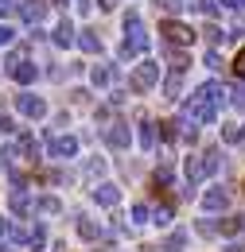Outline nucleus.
<instances>
[{
    "instance_id": "1",
    "label": "nucleus",
    "mask_w": 245,
    "mask_h": 252,
    "mask_svg": "<svg viewBox=\"0 0 245 252\" xmlns=\"http://www.w3.org/2000/svg\"><path fill=\"white\" fill-rule=\"evenodd\" d=\"M148 51V32L140 24V12L128 8L124 12V47H121V59H132V55H144Z\"/></svg>"
},
{
    "instance_id": "2",
    "label": "nucleus",
    "mask_w": 245,
    "mask_h": 252,
    "mask_svg": "<svg viewBox=\"0 0 245 252\" xmlns=\"http://www.w3.org/2000/svg\"><path fill=\"white\" fill-rule=\"evenodd\" d=\"M214 117H218V105L210 101L206 94H191L187 97V105H183V125H214Z\"/></svg>"
},
{
    "instance_id": "3",
    "label": "nucleus",
    "mask_w": 245,
    "mask_h": 252,
    "mask_svg": "<svg viewBox=\"0 0 245 252\" xmlns=\"http://www.w3.org/2000/svg\"><path fill=\"white\" fill-rule=\"evenodd\" d=\"M218 163H222V159H218L214 148H210V152H199V156H187V183L199 187L203 179H210L218 171Z\"/></svg>"
},
{
    "instance_id": "4",
    "label": "nucleus",
    "mask_w": 245,
    "mask_h": 252,
    "mask_svg": "<svg viewBox=\"0 0 245 252\" xmlns=\"http://www.w3.org/2000/svg\"><path fill=\"white\" fill-rule=\"evenodd\" d=\"M8 241H12L16 249H24V252H43V229L31 225V221H20V225L8 229Z\"/></svg>"
},
{
    "instance_id": "5",
    "label": "nucleus",
    "mask_w": 245,
    "mask_h": 252,
    "mask_svg": "<svg viewBox=\"0 0 245 252\" xmlns=\"http://www.w3.org/2000/svg\"><path fill=\"white\" fill-rule=\"evenodd\" d=\"M4 74H8L12 82H24V86H28V82H35V78H39V66H31L24 51H12V55L4 59Z\"/></svg>"
},
{
    "instance_id": "6",
    "label": "nucleus",
    "mask_w": 245,
    "mask_h": 252,
    "mask_svg": "<svg viewBox=\"0 0 245 252\" xmlns=\"http://www.w3.org/2000/svg\"><path fill=\"white\" fill-rule=\"evenodd\" d=\"M156 82H160V66H156V63H140L136 70H132V78H128L132 94H148Z\"/></svg>"
},
{
    "instance_id": "7",
    "label": "nucleus",
    "mask_w": 245,
    "mask_h": 252,
    "mask_svg": "<svg viewBox=\"0 0 245 252\" xmlns=\"http://www.w3.org/2000/svg\"><path fill=\"white\" fill-rule=\"evenodd\" d=\"M163 39L171 43V47H187L191 39H195V28H187V24H179V20H163Z\"/></svg>"
},
{
    "instance_id": "8",
    "label": "nucleus",
    "mask_w": 245,
    "mask_h": 252,
    "mask_svg": "<svg viewBox=\"0 0 245 252\" xmlns=\"http://www.w3.org/2000/svg\"><path fill=\"white\" fill-rule=\"evenodd\" d=\"M16 109H20V117H31V121L47 117V101L35 94H16Z\"/></svg>"
},
{
    "instance_id": "9",
    "label": "nucleus",
    "mask_w": 245,
    "mask_h": 252,
    "mask_svg": "<svg viewBox=\"0 0 245 252\" xmlns=\"http://www.w3.org/2000/svg\"><path fill=\"white\" fill-rule=\"evenodd\" d=\"M47 152L55 159H70V156H78V140L74 136H55V140L47 136Z\"/></svg>"
},
{
    "instance_id": "10",
    "label": "nucleus",
    "mask_w": 245,
    "mask_h": 252,
    "mask_svg": "<svg viewBox=\"0 0 245 252\" xmlns=\"http://www.w3.org/2000/svg\"><path fill=\"white\" fill-rule=\"evenodd\" d=\"M230 206V190H222V187H210L206 194H203V214H222Z\"/></svg>"
},
{
    "instance_id": "11",
    "label": "nucleus",
    "mask_w": 245,
    "mask_h": 252,
    "mask_svg": "<svg viewBox=\"0 0 245 252\" xmlns=\"http://www.w3.org/2000/svg\"><path fill=\"white\" fill-rule=\"evenodd\" d=\"M8 202H12V214H20V218L35 214V198H31L24 187H16V190H12V198H8Z\"/></svg>"
},
{
    "instance_id": "12",
    "label": "nucleus",
    "mask_w": 245,
    "mask_h": 252,
    "mask_svg": "<svg viewBox=\"0 0 245 252\" xmlns=\"http://www.w3.org/2000/svg\"><path fill=\"white\" fill-rule=\"evenodd\" d=\"M93 202L105 206V210H113V206L121 202V190L113 187V183H101V187H93Z\"/></svg>"
},
{
    "instance_id": "13",
    "label": "nucleus",
    "mask_w": 245,
    "mask_h": 252,
    "mask_svg": "<svg viewBox=\"0 0 245 252\" xmlns=\"http://www.w3.org/2000/svg\"><path fill=\"white\" fill-rule=\"evenodd\" d=\"M43 8H47L43 0H20V4H16V12H20L24 24H39V20H43Z\"/></svg>"
},
{
    "instance_id": "14",
    "label": "nucleus",
    "mask_w": 245,
    "mask_h": 252,
    "mask_svg": "<svg viewBox=\"0 0 245 252\" xmlns=\"http://www.w3.org/2000/svg\"><path fill=\"white\" fill-rule=\"evenodd\" d=\"M105 144L117 148V152H124V148H128V128L113 121V128H105Z\"/></svg>"
},
{
    "instance_id": "15",
    "label": "nucleus",
    "mask_w": 245,
    "mask_h": 252,
    "mask_svg": "<svg viewBox=\"0 0 245 252\" xmlns=\"http://www.w3.org/2000/svg\"><path fill=\"white\" fill-rule=\"evenodd\" d=\"M12 152H16V159H39V144H35V136H20L12 144Z\"/></svg>"
},
{
    "instance_id": "16",
    "label": "nucleus",
    "mask_w": 245,
    "mask_h": 252,
    "mask_svg": "<svg viewBox=\"0 0 245 252\" xmlns=\"http://www.w3.org/2000/svg\"><path fill=\"white\" fill-rule=\"evenodd\" d=\"M51 39H55V47H74V28H70V20H59Z\"/></svg>"
},
{
    "instance_id": "17",
    "label": "nucleus",
    "mask_w": 245,
    "mask_h": 252,
    "mask_svg": "<svg viewBox=\"0 0 245 252\" xmlns=\"http://www.w3.org/2000/svg\"><path fill=\"white\" fill-rule=\"evenodd\" d=\"M136 144H140L144 152H152V148H156V125H152V121H140V132H136Z\"/></svg>"
},
{
    "instance_id": "18",
    "label": "nucleus",
    "mask_w": 245,
    "mask_h": 252,
    "mask_svg": "<svg viewBox=\"0 0 245 252\" xmlns=\"http://www.w3.org/2000/svg\"><path fill=\"white\" fill-rule=\"evenodd\" d=\"M78 237H82V241H97V237H101V229H97L86 214H78Z\"/></svg>"
},
{
    "instance_id": "19",
    "label": "nucleus",
    "mask_w": 245,
    "mask_h": 252,
    "mask_svg": "<svg viewBox=\"0 0 245 252\" xmlns=\"http://www.w3.org/2000/svg\"><path fill=\"white\" fill-rule=\"evenodd\" d=\"M74 43H78V47H82L86 55H97V51H101V39H97L93 32H82V35H74Z\"/></svg>"
},
{
    "instance_id": "20",
    "label": "nucleus",
    "mask_w": 245,
    "mask_h": 252,
    "mask_svg": "<svg viewBox=\"0 0 245 252\" xmlns=\"http://www.w3.org/2000/svg\"><path fill=\"white\" fill-rule=\"evenodd\" d=\"M199 94H206L214 105H222V101H226V86H222V82H203V86H199Z\"/></svg>"
},
{
    "instance_id": "21",
    "label": "nucleus",
    "mask_w": 245,
    "mask_h": 252,
    "mask_svg": "<svg viewBox=\"0 0 245 252\" xmlns=\"http://www.w3.org/2000/svg\"><path fill=\"white\" fill-rule=\"evenodd\" d=\"M163 94L171 97V101L183 94V74H179V70H171V74H167V82H163Z\"/></svg>"
},
{
    "instance_id": "22",
    "label": "nucleus",
    "mask_w": 245,
    "mask_h": 252,
    "mask_svg": "<svg viewBox=\"0 0 245 252\" xmlns=\"http://www.w3.org/2000/svg\"><path fill=\"white\" fill-rule=\"evenodd\" d=\"M226 101H230L234 113H245V86H230V90H226Z\"/></svg>"
},
{
    "instance_id": "23",
    "label": "nucleus",
    "mask_w": 245,
    "mask_h": 252,
    "mask_svg": "<svg viewBox=\"0 0 245 252\" xmlns=\"http://www.w3.org/2000/svg\"><path fill=\"white\" fill-rule=\"evenodd\" d=\"M183 245H187V233H183V229H175V233L163 241V252H183Z\"/></svg>"
},
{
    "instance_id": "24",
    "label": "nucleus",
    "mask_w": 245,
    "mask_h": 252,
    "mask_svg": "<svg viewBox=\"0 0 245 252\" xmlns=\"http://www.w3.org/2000/svg\"><path fill=\"white\" fill-rule=\"evenodd\" d=\"M167 63H171V70H179V74H183L187 66H191V59H187V55H183V47H179V51L171 47V51H167Z\"/></svg>"
},
{
    "instance_id": "25",
    "label": "nucleus",
    "mask_w": 245,
    "mask_h": 252,
    "mask_svg": "<svg viewBox=\"0 0 245 252\" xmlns=\"http://www.w3.org/2000/svg\"><path fill=\"white\" fill-rule=\"evenodd\" d=\"M222 140H226V144H242L245 140V125H226L222 128Z\"/></svg>"
},
{
    "instance_id": "26",
    "label": "nucleus",
    "mask_w": 245,
    "mask_h": 252,
    "mask_svg": "<svg viewBox=\"0 0 245 252\" xmlns=\"http://www.w3.org/2000/svg\"><path fill=\"white\" fill-rule=\"evenodd\" d=\"M35 210H39V214H62V202L47 194V198H39V202H35Z\"/></svg>"
},
{
    "instance_id": "27",
    "label": "nucleus",
    "mask_w": 245,
    "mask_h": 252,
    "mask_svg": "<svg viewBox=\"0 0 245 252\" xmlns=\"http://www.w3.org/2000/svg\"><path fill=\"white\" fill-rule=\"evenodd\" d=\"M160 136H163L167 144H175V140H183V128H175V121H163V125H160Z\"/></svg>"
},
{
    "instance_id": "28",
    "label": "nucleus",
    "mask_w": 245,
    "mask_h": 252,
    "mask_svg": "<svg viewBox=\"0 0 245 252\" xmlns=\"http://www.w3.org/2000/svg\"><path fill=\"white\" fill-rule=\"evenodd\" d=\"M245 225H242V218H226V221H218V233H226V237H238Z\"/></svg>"
},
{
    "instance_id": "29",
    "label": "nucleus",
    "mask_w": 245,
    "mask_h": 252,
    "mask_svg": "<svg viewBox=\"0 0 245 252\" xmlns=\"http://www.w3.org/2000/svg\"><path fill=\"white\" fill-rule=\"evenodd\" d=\"M191 4H195L206 20H214V16H218V0H191Z\"/></svg>"
},
{
    "instance_id": "30",
    "label": "nucleus",
    "mask_w": 245,
    "mask_h": 252,
    "mask_svg": "<svg viewBox=\"0 0 245 252\" xmlns=\"http://www.w3.org/2000/svg\"><path fill=\"white\" fill-rule=\"evenodd\" d=\"M109 78H113V70H109V66H93V86H101V90H105V86H109Z\"/></svg>"
},
{
    "instance_id": "31",
    "label": "nucleus",
    "mask_w": 245,
    "mask_h": 252,
    "mask_svg": "<svg viewBox=\"0 0 245 252\" xmlns=\"http://www.w3.org/2000/svg\"><path fill=\"white\" fill-rule=\"evenodd\" d=\"M203 39H206L210 47H218V43H222V28H218V24H206V28H203Z\"/></svg>"
},
{
    "instance_id": "32",
    "label": "nucleus",
    "mask_w": 245,
    "mask_h": 252,
    "mask_svg": "<svg viewBox=\"0 0 245 252\" xmlns=\"http://www.w3.org/2000/svg\"><path fill=\"white\" fill-rule=\"evenodd\" d=\"M230 70H234L238 78H245V47L238 51V55H234V63H230Z\"/></svg>"
},
{
    "instance_id": "33",
    "label": "nucleus",
    "mask_w": 245,
    "mask_h": 252,
    "mask_svg": "<svg viewBox=\"0 0 245 252\" xmlns=\"http://www.w3.org/2000/svg\"><path fill=\"white\" fill-rule=\"evenodd\" d=\"M148 218H152V210H148V206H136V210H132V225H144Z\"/></svg>"
},
{
    "instance_id": "34",
    "label": "nucleus",
    "mask_w": 245,
    "mask_h": 252,
    "mask_svg": "<svg viewBox=\"0 0 245 252\" xmlns=\"http://www.w3.org/2000/svg\"><path fill=\"white\" fill-rule=\"evenodd\" d=\"M101 171H105V159H90V163H86V175H90V179H97Z\"/></svg>"
},
{
    "instance_id": "35",
    "label": "nucleus",
    "mask_w": 245,
    "mask_h": 252,
    "mask_svg": "<svg viewBox=\"0 0 245 252\" xmlns=\"http://www.w3.org/2000/svg\"><path fill=\"white\" fill-rule=\"evenodd\" d=\"M195 229H199V233H203V237H210V233H218V221H199V225H195Z\"/></svg>"
},
{
    "instance_id": "36",
    "label": "nucleus",
    "mask_w": 245,
    "mask_h": 252,
    "mask_svg": "<svg viewBox=\"0 0 245 252\" xmlns=\"http://www.w3.org/2000/svg\"><path fill=\"white\" fill-rule=\"evenodd\" d=\"M156 4H160L163 12H179V8H183V0H156Z\"/></svg>"
},
{
    "instance_id": "37",
    "label": "nucleus",
    "mask_w": 245,
    "mask_h": 252,
    "mask_svg": "<svg viewBox=\"0 0 245 252\" xmlns=\"http://www.w3.org/2000/svg\"><path fill=\"white\" fill-rule=\"evenodd\" d=\"M203 63H206V66H210V70H222V59H218V55H214V51H206V59H203Z\"/></svg>"
},
{
    "instance_id": "38",
    "label": "nucleus",
    "mask_w": 245,
    "mask_h": 252,
    "mask_svg": "<svg viewBox=\"0 0 245 252\" xmlns=\"http://www.w3.org/2000/svg\"><path fill=\"white\" fill-rule=\"evenodd\" d=\"M12 35H16L12 28H4V24H0V47H8V43H12Z\"/></svg>"
},
{
    "instance_id": "39",
    "label": "nucleus",
    "mask_w": 245,
    "mask_h": 252,
    "mask_svg": "<svg viewBox=\"0 0 245 252\" xmlns=\"http://www.w3.org/2000/svg\"><path fill=\"white\" fill-rule=\"evenodd\" d=\"M0 132H16V121L12 117H0Z\"/></svg>"
},
{
    "instance_id": "40",
    "label": "nucleus",
    "mask_w": 245,
    "mask_h": 252,
    "mask_svg": "<svg viewBox=\"0 0 245 252\" xmlns=\"http://www.w3.org/2000/svg\"><path fill=\"white\" fill-rule=\"evenodd\" d=\"M12 12H16V4L12 0H0V16H12Z\"/></svg>"
},
{
    "instance_id": "41",
    "label": "nucleus",
    "mask_w": 245,
    "mask_h": 252,
    "mask_svg": "<svg viewBox=\"0 0 245 252\" xmlns=\"http://www.w3.org/2000/svg\"><path fill=\"white\" fill-rule=\"evenodd\" d=\"M74 8H78V12L86 16V12H90V0H74Z\"/></svg>"
},
{
    "instance_id": "42",
    "label": "nucleus",
    "mask_w": 245,
    "mask_h": 252,
    "mask_svg": "<svg viewBox=\"0 0 245 252\" xmlns=\"http://www.w3.org/2000/svg\"><path fill=\"white\" fill-rule=\"evenodd\" d=\"M97 8H105V12H113V8H117V0H97Z\"/></svg>"
},
{
    "instance_id": "43",
    "label": "nucleus",
    "mask_w": 245,
    "mask_h": 252,
    "mask_svg": "<svg viewBox=\"0 0 245 252\" xmlns=\"http://www.w3.org/2000/svg\"><path fill=\"white\" fill-rule=\"evenodd\" d=\"M8 229H12V225H8V218H0V241L8 237Z\"/></svg>"
},
{
    "instance_id": "44",
    "label": "nucleus",
    "mask_w": 245,
    "mask_h": 252,
    "mask_svg": "<svg viewBox=\"0 0 245 252\" xmlns=\"http://www.w3.org/2000/svg\"><path fill=\"white\" fill-rule=\"evenodd\" d=\"M51 4H66V0H51Z\"/></svg>"
},
{
    "instance_id": "45",
    "label": "nucleus",
    "mask_w": 245,
    "mask_h": 252,
    "mask_svg": "<svg viewBox=\"0 0 245 252\" xmlns=\"http://www.w3.org/2000/svg\"><path fill=\"white\" fill-rule=\"evenodd\" d=\"M242 225H245V218H242Z\"/></svg>"
}]
</instances>
